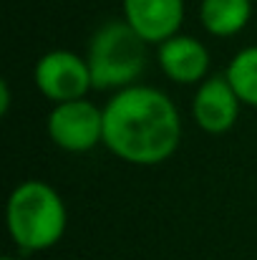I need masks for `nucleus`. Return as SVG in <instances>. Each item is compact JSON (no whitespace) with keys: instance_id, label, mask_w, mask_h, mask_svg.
Wrapping results in <instances>:
<instances>
[{"instance_id":"nucleus-1","label":"nucleus","mask_w":257,"mask_h":260,"mask_svg":"<svg viewBox=\"0 0 257 260\" xmlns=\"http://www.w3.org/2000/svg\"><path fill=\"white\" fill-rule=\"evenodd\" d=\"M179 139V111L159 88H119L103 106V144L129 165H162L176 152Z\"/></svg>"},{"instance_id":"nucleus-2","label":"nucleus","mask_w":257,"mask_h":260,"mask_svg":"<svg viewBox=\"0 0 257 260\" xmlns=\"http://www.w3.org/2000/svg\"><path fill=\"white\" fill-rule=\"evenodd\" d=\"M8 233L28 253L53 248L66 233V205L61 194L38 179L20 182L8 197Z\"/></svg>"},{"instance_id":"nucleus-3","label":"nucleus","mask_w":257,"mask_h":260,"mask_svg":"<svg viewBox=\"0 0 257 260\" xmlns=\"http://www.w3.org/2000/svg\"><path fill=\"white\" fill-rule=\"evenodd\" d=\"M86 61L93 88H126L146 66V41L126 20H111L93 33Z\"/></svg>"},{"instance_id":"nucleus-4","label":"nucleus","mask_w":257,"mask_h":260,"mask_svg":"<svg viewBox=\"0 0 257 260\" xmlns=\"http://www.w3.org/2000/svg\"><path fill=\"white\" fill-rule=\"evenodd\" d=\"M48 137L66 152H88L103 142V109L86 99L61 101L48 114Z\"/></svg>"},{"instance_id":"nucleus-5","label":"nucleus","mask_w":257,"mask_h":260,"mask_svg":"<svg viewBox=\"0 0 257 260\" xmlns=\"http://www.w3.org/2000/svg\"><path fill=\"white\" fill-rule=\"evenodd\" d=\"M33 76H35V86L41 88V93L51 99L53 104L84 99L93 88L88 61L81 58L79 53L63 51V48L48 51L46 56H41Z\"/></svg>"},{"instance_id":"nucleus-6","label":"nucleus","mask_w":257,"mask_h":260,"mask_svg":"<svg viewBox=\"0 0 257 260\" xmlns=\"http://www.w3.org/2000/svg\"><path fill=\"white\" fill-rule=\"evenodd\" d=\"M240 96L227 81V76H212L202 81L192 101V116L207 134H225L235 126L240 116Z\"/></svg>"},{"instance_id":"nucleus-7","label":"nucleus","mask_w":257,"mask_h":260,"mask_svg":"<svg viewBox=\"0 0 257 260\" xmlns=\"http://www.w3.org/2000/svg\"><path fill=\"white\" fill-rule=\"evenodd\" d=\"M124 20L146 43H164L181 28L184 0H124Z\"/></svg>"},{"instance_id":"nucleus-8","label":"nucleus","mask_w":257,"mask_h":260,"mask_svg":"<svg viewBox=\"0 0 257 260\" xmlns=\"http://www.w3.org/2000/svg\"><path fill=\"white\" fill-rule=\"evenodd\" d=\"M159 66L176 84H197L209 69V53L192 36H171L159 43Z\"/></svg>"},{"instance_id":"nucleus-9","label":"nucleus","mask_w":257,"mask_h":260,"mask_svg":"<svg viewBox=\"0 0 257 260\" xmlns=\"http://www.w3.org/2000/svg\"><path fill=\"white\" fill-rule=\"evenodd\" d=\"M252 15V0H202L199 20L212 36H235L240 33Z\"/></svg>"},{"instance_id":"nucleus-10","label":"nucleus","mask_w":257,"mask_h":260,"mask_svg":"<svg viewBox=\"0 0 257 260\" xmlns=\"http://www.w3.org/2000/svg\"><path fill=\"white\" fill-rule=\"evenodd\" d=\"M225 76L237 91L240 101L257 109V46L242 48L240 53H235Z\"/></svg>"},{"instance_id":"nucleus-11","label":"nucleus","mask_w":257,"mask_h":260,"mask_svg":"<svg viewBox=\"0 0 257 260\" xmlns=\"http://www.w3.org/2000/svg\"><path fill=\"white\" fill-rule=\"evenodd\" d=\"M8 104H10V91H8V81H0V111L8 114Z\"/></svg>"},{"instance_id":"nucleus-12","label":"nucleus","mask_w":257,"mask_h":260,"mask_svg":"<svg viewBox=\"0 0 257 260\" xmlns=\"http://www.w3.org/2000/svg\"><path fill=\"white\" fill-rule=\"evenodd\" d=\"M3 260H15V258H3Z\"/></svg>"}]
</instances>
